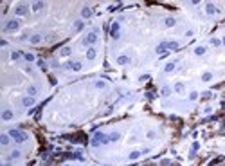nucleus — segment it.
I'll use <instances>...</instances> for the list:
<instances>
[{"instance_id": "nucleus-1", "label": "nucleus", "mask_w": 225, "mask_h": 166, "mask_svg": "<svg viewBox=\"0 0 225 166\" xmlns=\"http://www.w3.org/2000/svg\"><path fill=\"white\" fill-rule=\"evenodd\" d=\"M108 135H104L103 132H97L94 135V139H92V146H99V145H104V143H108Z\"/></svg>"}, {"instance_id": "nucleus-2", "label": "nucleus", "mask_w": 225, "mask_h": 166, "mask_svg": "<svg viewBox=\"0 0 225 166\" xmlns=\"http://www.w3.org/2000/svg\"><path fill=\"white\" fill-rule=\"evenodd\" d=\"M9 135H11V137H13L14 141H16V143H24V141L27 139V135H25L24 132H20V130H14V128H13L11 132H9Z\"/></svg>"}, {"instance_id": "nucleus-3", "label": "nucleus", "mask_w": 225, "mask_h": 166, "mask_svg": "<svg viewBox=\"0 0 225 166\" xmlns=\"http://www.w3.org/2000/svg\"><path fill=\"white\" fill-rule=\"evenodd\" d=\"M18 25H20V22H18V20H9V22H7V24L4 25V31H5V33L16 31V29H18Z\"/></svg>"}, {"instance_id": "nucleus-4", "label": "nucleus", "mask_w": 225, "mask_h": 166, "mask_svg": "<svg viewBox=\"0 0 225 166\" xmlns=\"http://www.w3.org/2000/svg\"><path fill=\"white\" fill-rule=\"evenodd\" d=\"M95 42H97V34H95V31L88 33L87 38H85V43H90V45H92V43H95Z\"/></svg>"}, {"instance_id": "nucleus-5", "label": "nucleus", "mask_w": 225, "mask_h": 166, "mask_svg": "<svg viewBox=\"0 0 225 166\" xmlns=\"http://www.w3.org/2000/svg\"><path fill=\"white\" fill-rule=\"evenodd\" d=\"M27 11H29V7L25 4H20V5H16V9H14L16 14H27Z\"/></svg>"}, {"instance_id": "nucleus-6", "label": "nucleus", "mask_w": 225, "mask_h": 166, "mask_svg": "<svg viewBox=\"0 0 225 166\" xmlns=\"http://www.w3.org/2000/svg\"><path fill=\"white\" fill-rule=\"evenodd\" d=\"M81 16H83V18H90V16H92V9H90V7H83Z\"/></svg>"}, {"instance_id": "nucleus-7", "label": "nucleus", "mask_w": 225, "mask_h": 166, "mask_svg": "<svg viewBox=\"0 0 225 166\" xmlns=\"http://www.w3.org/2000/svg\"><path fill=\"white\" fill-rule=\"evenodd\" d=\"M112 38H119V24L112 25Z\"/></svg>"}, {"instance_id": "nucleus-8", "label": "nucleus", "mask_w": 225, "mask_h": 166, "mask_svg": "<svg viewBox=\"0 0 225 166\" xmlns=\"http://www.w3.org/2000/svg\"><path fill=\"white\" fill-rule=\"evenodd\" d=\"M67 67L72 69V71H79V69H81V63H79V62H74V63H69Z\"/></svg>"}, {"instance_id": "nucleus-9", "label": "nucleus", "mask_w": 225, "mask_h": 166, "mask_svg": "<svg viewBox=\"0 0 225 166\" xmlns=\"http://www.w3.org/2000/svg\"><path fill=\"white\" fill-rule=\"evenodd\" d=\"M205 9H207V14H214V13H216L214 4H207V5H205Z\"/></svg>"}, {"instance_id": "nucleus-10", "label": "nucleus", "mask_w": 225, "mask_h": 166, "mask_svg": "<svg viewBox=\"0 0 225 166\" xmlns=\"http://www.w3.org/2000/svg\"><path fill=\"white\" fill-rule=\"evenodd\" d=\"M43 7H45L43 2H34L33 4V11H40V9H43Z\"/></svg>"}, {"instance_id": "nucleus-11", "label": "nucleus", "mask_w": 225, "mask_h": 166, "mask_svg": "<svg viewBox=\"0 0 225 166\" xmlns=\"http://www.w3.org/2000/svg\"><path fill=\"white\" fill-rule=\"evenodd\" d=\"M87 58H88V60H94V58H95V49L90 47V49L87 51Z\"/></svg>"}, {"instance_id": "nucleus-12", "label": "nucleus", "mask_w": 225, "mask_h": 166, "mask_svg": "<svg viewBox=\"0 0 225 166\" xmlns=\"http://www.w3.org/2000/svg\"><path fill=\"white\" fill-rule=\"evenodd\" d=\"M128 62H130V58H128V56H119V58H117V63H121V65L128 63Z\"/></svg>"}, {"instance_id": "nucleus-13", "label": "nucleus", "mask_w": 225, "mask_h": 166, "mask_svg": "<svg viewBox=\"0 0 225 166\" xmlns=\"http://www.w3.org/2000/svg\"><path fill=\"white\" fill-rule=\"evenodd\" d=\"M34 103V99H33V97L31 96H27V97H24V105H25V107H31V105Z\"/></svg>"}, {"instance_id": "nucleus-14", "label": "nucleus", "mask_w": 225, "mask_h": 166, "mask_svg": "<svg viewBox=\"0 0 225 166\" xmlns=\"http://www.w3.org/2000/svg\"><path fill=\"white\" fill-rule=\"evenodd\" d=\"M9 137H11V135H0V143H2L4 146L9 145Z\"/></svg>"}, {"instance_id": "nucleus-15", "label": "nucleus", "mask_w": 225, "mask_h": 166, "mask_svg": "<svg viewBox=\"0 0 225 166\" xmlns=\"http://www.w3.org/2000/svg\"><path fill=\"white\" fill-rule=\"evenodd\" d=\"M11 117H13V112H11V110H5L4 114H2V119H4V121H7V119H11Z\"/></svg>"}, {"instance_id": "nucleus-16", "label": "nucleus", "mask_w": 225, "mask_h": 166, "mask_svg": "<svg viewBox=\"0 0 225 166\" xmlns=\"http://www.w3.org/2000/svg\"><path fill=\"white\" fill-rule=\"evenodd\" d=\"M40 42H42V36H40V34L31 36V43H34V45H36V43H40Z\"/></svg>"}, {"instance_id": "nucleus-17", "label": "nucleus", "mask_w": 225, "mask_h": 166, "mask_svg": "<svg viewBox=\"0 0 225 166\" xmlns=\"http://www.w3.org/2000/svg\"><path fill=\"white\" fill-rule=\"evenodd\" d=\"M194 54H198V56L205 54V47H196V49H194Z\"/></svg>"}, {"instance_id": "nucleus-18", "label": "nucleus", "mask_w": 225, "mask_h": 166, "mask_svg": "<svg viewBox=\"0 0 225 166\" xmlns=\"http://www.w3.org/2000/svg\"><path fill=\"white\" fill-rule=\"evenodd\" d=\"M168 49L177 51V49H178V43H177V42H168Z\"/></svg>"}, {"instance_id": "nucleus-19", "label": "nucleus", "mask_w": 225, "mask_h": 166, "mask_svg": "<svg viewBox=\"0 0 225 166\" xmlns=\"http://www.w3.org/2000/svg\"><path fill=\"white\" fill-rule=\"evenodd\" d=\"M74 29H76V31H81V29H83V22H81V20H78L76 24H74Z\"/></svg>"}, {"instance_id": "nucleus-20", "label": "nucleus", "mask_w": 225, "mask_h": 166, "mask_svg": "<svg viewBox=\"0 0 225 166\" xmlns=\"http://www.w3.org/2000/svg\"><path fill=\"white\" fill-rule=\"evenodd\" d=\"M59 54H61V56H69L70 54V49L69 47H63L61 51H59Z\"/></svg>"}, {"instance_id": "nucleus-21", "label": "nucleus", "mask_w": 225, "mask_h": 166, "mask_svg": "<svg viewBox=\"0 0 225 166\" xmlns=\"http://www.w3.org/2000/svg\"><path fill=\"white\" fill-rule=\"evenodd\" d=\"M119 137H121V135H119L117 132H114V134H110V135H108V139H110V141H117Z\"/></svg>"}, {"instance_id": "nucleus-22", "label": "nucleus", "mask_w": 225, "mask_h": 166, "mask_svg": "<svg viewBox=\"0 0 225 166\" xmlns=\"http://www.w3.org/2000/svg\"><path fill=\"white\" fill-rule=\"evenodd\" d=\"M175 24H177L175 18H166V25H168V27H173Z\"/></svg>"}, {"instance_id": "nucleus-23", "label": "nucleus", "mask_w": 225, "mask_h": 166, "mask_svg": "<svg viewBox=\"0 0 225 166\" xmlns=\"http://www.w3.org/2000/svg\"><path fill=\"white\" fill-rule=\"evenodd\" d=\"M36 92H38V88H36V87H29V96H36Z\"/></svg>"}, {"instance_id": "nucleus-24", "label": "nucleus", "mask_w": 225, "mask_h": 166, "mask_svg": "<svg viewBox=\"0 0 225 166\" xmlns=\"http://www.w3.org/2000/svg\"><path fill=\"white\" fill-rule=\"evenodd\" d=\"M173 69H175V63L171 62V63H168V65H166V69H164V71H166V72H171Z\"/></svg>"}, {"instance_id": "nucleus-25", "label": "nucleus", "mask_w": 225, "mask_h": 166, "mask_svg": "<svg viewBox=\"0 0 225 166\" xmlns=\"http://www.w3.org/2000/svg\"><path fill=\"white\" fill-rule=\"evenodd\" d=\"M211 78H213V74H211V72H205L204 76H202V80H204V81H209Z\"/></svg>"}, {"instance_id": "nucleus-26", "label": "nucleus", "mask_w": 225, "mask_h": 166, "mask_svg": "<svg viewBox=\"0 0 225 166\" xmlns=\"http://www.w3.org/2000/svg\"><path fill=\"white\" fill-rule=\"evenodd\" d=\"M175 90H177V92H182V90H184V85H182V83H177V85H175Z\"/></svg>"}, {"instance_id": "nucleus-27", "label": "nucleus", "mask_w": 225, "mask_h": 166, "mask_svg": "<svg viewBox=\"0 0 225 166\" xmlns=\"http://www.w3.org/2000/svg\"><path fill=\"white\" fill-rule=\"evenodd\" d=\"M139 155H140V152H132V154H130V159L133 161V159H137Z\"/></svg>"}, {"instance_id": "nucleus-28", "label": "nucleus", "mask_w": 225, "mask_h": 166, "mask_svg": "<svg viewBox=\"0 0 225 166\" xmlns=\"http://www.w3.org/2000/svg\"><path fill=\"white\" fill-rule=\"evenodd\" d=\"M16 157H20V152H18V150H14V152H11V159H16Z\"/></svg>"}, {"instance_id": "nucleus-29", "label": "nucleus", "mask_w": 225, "mask_h": 166, "mask_svg": "<svg viewBox=\"0 0 225 166\" xmlns=\"http://www.w3.org/2000/svg\"><path fill=\"white\" fill-rule=\"evenodd\" d=\"M25 60H27V62H33V60H34V56H33V54H29V52H27V54H25Z\"/></svg>"}, {"instance_id": "nucleus-30", "label": "nucleus", "mask_w": 225, "mask_h": 166, "mask_svg": "<svg viewBox=\"0 0 225 166\" xmlns=\"http://www.w3.org/2000/svg\"><path fill=\"white\" fill-rule=\"evenodd\" d=\"M11 58H13V60H18V58H20V52H13Z\"/></svg>"}, {"instance_id": "nucleus-31", "label": "nucleus", "mask_w": 225, "mask_h": 166, "mask_svg": "<svg viewBox=\"0 0 225 166\" xmlns=\"http://www.w3.org/2000/svg\"><path fill=\"white\" fill-rule=\"evenodd\" d=\"M95 87H97V88H103V87H104V83H103V81H97V83H95Z\"/></svg>"}, {"instance_id": "nucleus-32", "label": "nucleus", "mask_w": 225, "mask_h": 166, "mask_svg": "<svg viewBox=\"0 0 225 166\" xmlns=\"http://www.w3.org/2000/svg\"><path fill=\"white\" fill-rule=\"evenodd\" d=\"M162 94H164V96H168V94H169V88H168V87H164V88H162Z\"/></svg>"}, {"instance_id": "nucleus-33", "label": "nucleus", "mask_w": 225, "mask_h": 166, "mask_svg": "<svg viewBox=\"0 0 225 166\" xmlns=\"http://www.w3.org/2000/svg\"><path fill=\"white\" fill-rule=\"evenodd\" d=\"M211 43H213V45H220V40H216V38H213V40H211Z\"/></svg>"}, {"instance_id": "nucleus-34", "label": "nucleus", "mask_w": 225, "mask_h": 166, "mask_svg": "<svg viewBox=\"0 0 225 166\" xmlns=\"http://www.w3.org/2000/svg\"><path fill=\"white\" fill-rule=\"evenodd\" d=\"M189 97H191V99H196L198 94H196V92H191V96H189Z\"/></svg>"}, {"instance_id": "nucleus-35", "label": "nucleus", "mask_w": 225, "mask_h": 166, "mask_svg": "<svg viewBox=\"0 0 225 166\" xmlns=\"http://www.w3.org/2000/svg\"><path fill=\"white\" fill-rule=\"evenodd\" d=\"M222 43H225V38H223V40H222Z\"/></svg>"}]
</instances>
